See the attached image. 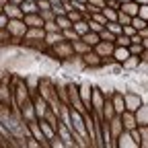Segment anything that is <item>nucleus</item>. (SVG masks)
Returning <instances> with one entry per match:
<instances>
[{"mask_svg":"<svg viewBox=\"0 0 148 148\" xmlns=\"http://www.w3.org/2000/svg\"><path fill=\"white\" fill-rule=\"evenodd\" d=\"M51 49V53L56 56V60L58 62H66V60H70L72 56H76L74 53V45H72V41H60V43H56L53 47H49Z\"/></svg>","mask_w":148,"mask_h":148,"instance_id":"1","label":"nucleus"},{"mask_svg":"<svg viewBox=\"0 0 148 148\" xmlns=\"http://www.w3.org/2000/svg\"><path fill=\"white\" fill-rule=\"evenodd\" d=\"M31 99H33V107H35L37 119H43V117H45V113H47V109H49V101L41 95V92H33Z\"/></svg>","mask_w":148,"mask_h":148,"instance_id":"2","label":"nucleus"},{"mask_svg":"<svg viewBox=\"0 0 148 148\" xmlns=\"http://www.w3.org/2000/svg\"><path fill=\"white\" fill-rule=\"evenodd\" d=\"M27 125H29L31 136H33L35 140H39V144H41L43 148H49V140H47L45 134H43V130H41V125H39V119H31V121H27Z\"/></svg>","mask_w":148,"mask_h":148,"instance_id":"3","label":"nucleus"},{"mask_svg":"<svg viewBox=\"0 0 148 148\" xmlns=\"http://www.w3.org/2000/svg\"><path fill=\"white\" fill-rule=\"evenodd\" d=\"M6 29L10 31L12 37H25V33H27L29 27H27V23L23 21V18H8Z\"/></svg>","mask_w":148,"mask_h":148,"instance_id":"4","label":"nucleus"},{"mask_svg":"<svg viewBox=\"0 0 148 148\" xmlns=\"http://www.w3.org/2000/svg\"><path fill=\"white\" fill-rule=\"evenodd\" d=\"M80 60H82L84 68H101V66H103V58H101L95 49H88L86 53H82Z\"/></svg>","mask_w":148,"mask_h":148,"instance_id":"5","label":"nucleus"},{"mask_svg":"<svg viewBox=\"0 0 148 148\" xmlns=\"http://www.w3.org/2000/svg\"><path fill=\"white\" fill-rule=\"evenodd\" d=\"M123 97H125V109H130V111H138V107L144 103L140 92H136V90H123Z\"/></svg>","mask_w":148,"mask_h":148,"instance_id":"6","label":"nucleus"},{"mask_svg":"<svg viewBox=\"0 0 148 148\" xmlns=\"http://www.w3.org/2000/svg\"><path fill=\"white\" fill-rule=\"evenodd\" d=\"M115 146L117 148H140V144L134 140L132 132H127V130H123V132L119 134V138L115 140Z\"/></svg>","mask_w":148,"mask_h":148,"instance_id":"7","label":"nucleus"},{"mask_svg":"<svg viewBox=\"0 0 148 148\" xmlns=\"http://www.w3.org/2000/svg\"><path fill=\"white\" fill-rule=\"evenodd\" d=\"M0 103L2 105H12L14 103V90H10L6 78L0 80Z\"/></svg>","mask_w":148,"mask_h":148,"instance_id":"8","label":"nucleus"},{"mask_svg":"<svg viewBox=\"0 0 148 148\" xmlns=\"http://www.w3.org/2000/svg\"><path fill=\"white\" fill-rule=\"evenodd\" d=\"M92 49H95L99 56H101V58H113V49H115V43L113 41H99L95 47H92Z\"/></svg>","mask_w":148,"mask_h":148,"instance_id":"9","label":"nucleus"},{"mask_svg":"<svg viewBox=\"0 0 148 148\" xmlns=\"http://www.w3.org/2000/svg\"><path fill=\"white\" fill-rule=\"evenodd\" d=\"M121 121H123V130H127V132H132L134 127H138L136 113H134V111H130V109H125L121 113Z\"/></svg>","mask_w":148,"mask_h":148,"instance_id":"10","label":"nucleus"},{"mask_svg":"<svg viewBox=\"0 0 148 148\" xmlns=\"http://www.w3.org/2000/svg\"><path fill=\"white\" fill-rule=\"evenodd\" d=\"M111 101H113V107H115V113L121 115L125 111V97H123V90H115L113 97H111Z\"/></svg>","mask_w":148,"mask_h":148,"instance_id":"11","label":"nucleus"},{"mask_svg":"<svg viewBox=\"0 0 148 148\" xmlns=\"http://www.w3.org/2000/svg\"><path fill=\"white\" fill-rule=\"evenodd\" d=\"M2 10L8 14V18H23L25 16L23 10H21V4H14V2H6Z\"/></svg>","mask_w":148,"mask_h":148,"instance_id":"12","label":"nucleus"},{"mask_svg":"<svg viewBox=\"0 0 148 148\" xmlns=\"http://www.w3.org/2000/svg\"><path fill=\"white\" fill-rule=\"evenodd\" d=\"M23 21L27 23V27H43V16L41 12H31V14H25L23 16Z\"/></svg>","mask_w":148,"mask_h":148,"instance_id":"13","label":"nucleus"},{"mask_svg":"<svg viewBox=\"0 0 148 148\" xmlns=\"http://www.w3.org/2000/svg\"><path fill=\"white\" fill-rule=\"evenodd\" d=\"M109 127H111V134H113V140L119 138V134L123 132V121H121V115H115L113 119H109Z\"/></svg>","mask_w":148,"mask_h":148,"instance_id":"14","label":"nucleus"},{"mask_svg":"<svg viewBox=\"0 0 148 148\" xmlns=\"http://www.w3.org/2000/svg\"><path fill=\"white\" fill-rule=\"evenodd\" d=\"M78 92H80L82 103H84L86 109H88V107H90V97H92V86L86 84V82H82V84H78Z\"/></svg>","mask_w":148,"mask_h":148,"instance_id":"15","label":"nucleus"},{"mask_svg":"<svg viewBox=\"0 0 148 148\" xmlns=\"http://www.w3.org/2000/svg\"><path fill=\"white\" fill-rule=\"evenodd\" d=\"M130 56H132V53H130V47H125V45H115V49H113V60H115V62L123 64Z\"/></svg>","mask_w":148,"mask_h":148,"instance_id":"16","label":"nucleus"},{"mask_svg":"<svg viewBox=\"0 0 148 148\" xmlns=\"http://www.w3.org/2000/svg\"><path fill=\"white\" fill-rule=\"evenodd\" d=\"M45 45L47 47H53L56 43H60V41H64V33L62 31H53V33H45Z\"/></svg>","mask_w":148,"mask_h":148,"instance_id":"17","label":"nucleus"},{"mask_svg":"<svg viewBox=\"0 0 148 148\" xmlns=\"http://www.w3.org/2000/svg\"><path fill=\"white\" fill-rule=\"evenodd\" d=\"M117 113H115V107H113V101H111V99H105V105H103V113H101V117L103 119H113Z\"/></svg>","mask_w":148,"mask_h":148,"instance_id":"18","label":"nucleus"},{"mask_svg":"<svg viewBox=\"0 0 148 148\" xmlns=\"http://www.w3.org/2000/svg\"><path fill=\"white\" fill-rule=\"evenodd\" d=\"M80 39H82V41H86V43H88L90 47H95V45H97V43L101 41V35H99L97 31H90V29H88V31H86L84 35H80Z\"/></svg>","mask_w":148,"mask_h":148,"instance_id":"19","label":"nucleus"},{"mask_svg":"<svg viewBox=\"0 0 148 148\" xmlns=\"http://www.w3.org/2000/svg\"><path fill=\"white\" fill-rule=\"evenodd\" d=\"M119 10H123V12H127L130 16H136V14L140 12V2H136V0H130V2H123Z\"/></svg>","mask_w":148,"mask_h":148,"instance_id":"20","label":"nucleus"},{"mask_svg":"<svg viewBox=\"0 0 148 148\" xmlns=\"http://www.w3.org/2000/svg\"><path fill=\"white\" fill-rule=\"evenodd\" d=\"M134 113H136L138 125H146V123H148V105H146V103H142V105L138 107V111H134Z\"/></svg>","mask_w":148,"mask_h":148,"instance_id":"21","label":"nucleus"},{"mask_svg":"<svg viewBox=\"0 0 148 148\" xmlns=\"http://www.w3.org/2000/svg\"><path fill=\"white\" fill-rule=\"evenodd\" d=\"M21 10H23V14L39 12V6H37V0H23V2H21Z\"/></svg>","mask_w":148,"mask_h":148,"instance_id":"22","label":"nucleus"},{"mask_svg":"<svg viewBox=\"0 0 148 148\" xmlns=\"http://www.w3.org/2000/svg\"><path fill=\"white\" fill-rule=\"evenodd\" d=\"M72 45H74V53L76 56H82V53H86L88 49H92L86 41H82V39H76V41H72Z\"/></svg>","mask_w":148,"mask_h":148,"instance_id":"23","label":"nucleus"},{"mask_svg":"<svg viewBox=\"0 0 148 148\" xmlns=\"http://www.w3.org/2000/svg\"><path fill=\"white\" fill-rule=\"evenodd\" d=\"M140 56H130V58L121 64L123 66V70H136V68H140Z\"/></svg>","mask_w":148,"mask_h":148,"instance_id":"24","label":"nucleus"},{"mask_svg":"<svg viewBox=\"0 0 148 148\" xmlns=\"http://www.w3.org/2000/svg\"><path fill=\"white\" fill-rule=\"evenodd\" d=\"M56 23H58V27H60L62 31L72 27V21H70V16H68V14H58V16H56Z\"/></svg>","mask_w":148,"mask_h":148,"instance_id":"25","label":"nucleus"},{"mask_svg":"<svg viewBox=\"0 0 148 148\" xmlns=\"http://www.w3.org/2000/svg\"><path fill=\"white\" fill-rule=\"evenodd\" d=\"M138 130H140V148H148V123L138 125Z\"/></svg>","mask_w":148,"mask_h":148,"instance_id":"26","label":"nucleus"},{"mask_svg":"<svg viewBox=\"0 0 148 148\" xmlns=\"http://www.w3.org/2000/svg\"><path fill=\"white\" fill-rule=\"evenodd\" d=\"M72 27L76 29V33H78V35H84V33H86V31L90 29V27H88V21H86V18H80V21H76V23H74Z\"/></svg>","mask_w":148,"mask_h":148,"instance_id":"27","label":"nucleus"},{"mask_svg":"<svg viewBox=\"0 0 148 148\" xmlns=\"http://www.w3.org/2000/svg\"><path fill=\"white\" fill-rule=\"evenodd\" d=\"M105 27H107L111 33H115V35L123 33V25H121L119 21H107V23H105Z\"/></svg>","mask_w":148,"mask_h":148,"instance_id":"28","label":"nucleus"},{"mask_svg":"<svg viewBox=\"0 0 148 148\" xmlns=\"http://www.w3.org/2000/svg\"><path fill=\"white\" fill-rule=\"evenodd\" d=\"M62 33H64V39H66V41H76V39H80V35L76 33V29H74V27L64 29Z\"/></svg>","mask_w":148,"mask_h":148,"instance_id":"29","label":"nucleus"},{"mask_svg":"<svg viewBox=\"0 0 148 148\" xmlns=\"http://www.w3.org/2000/svg\"><path fill=\"white\" fill-rule=\"evenodd\" d=\"M10 41H12L10 31H8V29H0V47H2V45H8Z\"/></svg>","mask_w":148,"mask_h":148,"instance_id":"30","label":"nucleus"},{"mask_svg":"<svg viewBox=\"0 0 148 148\" xmlns=\"http://www.w3.org/2000/svg\"><path fill=\"white\" fill-rule=\"evenodd\" d=\"M103 14L107 16V21H117L119 10H117V8H111V6H105V8H103Z\"/></svg>","mask_w":148,"mask_h":148,"instance_id":"31","label":"nucleus"},{"mask_svg":"<svg viewBox=\"0 0 148 148\" xmlns=\"http://www.w3.org/2000/svg\"><path fill=\"white\" fill-rule=\"evenodd\" d=\"M130 43H132V37L125 35V33H119V35L115 37V45H125V47H130Z\"/></svg>","mask_w":148,"mask_h":148,"instance_id":"32","label":"nucleus"},{"mask_svg":"<svg viewBox=\"0 0 148 148\" xmlns=\"http://www.w3.org/2000/svg\"><path fill=\"white\" fill-rule=\"evenodd\" d=\"M99 35H101V39H103V41H113V43H115V37H117L115 33H111L107 27H103V31H101Z\"/></svg>","mask_w":148,"mask_h":148,"instance_id":"33","label":"nucleus"},{"mask_svg":"<svg viewBox=\"0 0 148 148\" xmlns=\"http://www.w3.org/2000/svg\"><path fill=\"white\" fill-rule=\"evenodd\" d=\"M132 25H134V27L140 31L142 27H146V25H148V21H146V18H142L140 14H136V16H132Z\"/></svg>","mask_w":148,"mask_h":148,"instance_id":"34","label":"nucleus"},{"mask_svg":"<svg viewBox=\"0 0 148 148\" xmlns=\"http://www.w3.org/2000/svg\"><path fill=\"white\" fill-rule=\"evenodd\" d=\"M68 16H70V21H72V25L76 23V21H80V18H84V16H82V12H80L78 8H72V10H68Z\"/></svg>","mask_w":148,"mask_h":148,"instance_id":"35","label":"nucleus"},{"mask_svg":"<svg viewBox=\"0 0 148 148\" xmlns=\"http://www.w3.org/2000/svg\"><path fill=\"white\" fill-rule=\"evenodd\" d=\"M43 29H45V33H53V31H62V29L58 27V23H56V21H45V23H43Z\"/></svg>","mask_w":148,"mask_h":148,"instance_id":"36","label":"nucleus"},{"mask_svg":"<svg viewBox=\"0 0 148 148\" xmlns=\"http://www.w3.org/2000/svg\"><path fill=\"white\" fill-rule=\"evenodd\" d=\"M64 146H66V144H64V140H62L58 134H56V136L49 140V148H64Z\"/></svg>","mask_w":148,"mask_h":148,"instance_id":"37","label":"nucleus"},{"mask_svg":"<svg viewBox=\"0 0 148 148\" xmlns=\"http://www.w3.org/2000/svg\"><path fill=\"white\" fill-rule=\"evenodd\" d=\"M142 51H144L142 43H130V53L132 56H142Z\"/></svg>","mask_w":148,"mask_h":148,"instance_id":"38","label":"nucleus"},{"mask_svg":"<svg viewBox=\"0 0 148 148\" xmlns=\"http://www.w3.org/2000/svg\"><path fill=\"white\" fill-rule=\"evenodd\" d=\"M117 21H119L121 25H130V23H132V16H130L127 12H123V10H119V14H117Z\"/></svg>","mask_w":148,"mask_h":148,"instance_id":"39","label":"nucleus"},{"mask_svg":"<svg viewBox=\"0 0 148 148\" xmlns=\"http://www.w3.org/2000/svg\"><path fill=\"white\" fill-rule=\"evenodd\" d=\"M41 16H43V21H56V12H53V8L41 10Z\"/></svg>","mask_w":148,"mask_h":148,"instance_id":"40","label":"nucleus"},{"mask_svg":"<svg viewBox=\"0 0 148 148\" xmlns=\"http://www.w3.org/2000/svg\"><path fill=\"white\" fill-rule=\"evenodd\" d=\"M88 27H90V31H97V33H101L105 25H101V23H97V21H92V18H90V21H88Z\"/></svg>","mask_w":148,"mask_h":148,"instance_id":"41","label":"nucleus"},{"mask_svg":"<svg viewBox=\"0 0 148 148\" xmlns=\"http://www.w3.org/2000/svg\"><path fill=\"white\" fill-rule=\"evenodd\" d=\"M37 6H39V12L41 10H49L51 8V2H49V0H37Z\"/></svg>","mask_w":148,"mask_h":148,"instance_id":"42","label":"nucleus"},{"mask_svg":"<svg viewBox=\"0 0 148 148\" xmlns=\"http://www.w3.org/2000/svg\"><path fill=\"white\" fill-rule=\"evenodd\" d=\"M123 33L132 37V35H136V33H138V29H136V27H134L132 23H130V25H123Z\"/></svg>","mask_w":148,"mask_h":148,"instance_id":"43","label":"nucleus"},{"mask_svg":"<svg viewBox=\"0 0 148 148\" xmlns=\"http://www.w3.org/2000/svg\"><path fill=\"white\" fill-rule=\"evenodd\" d=\"M6 25H8V14L2 10L0 12V29H6Z\"/></svg>","mask_w":148,"mask_h":148,"instance_id":"44","label":"nucleus"},{"mask_svg":"<svg viewBox=\"0 0 148 148\" xmlns=\"http://www.w3.org/2000/svg\"><path fill=\"white\" fill-rule=\"evenodd\" d=\"M142 18H146L148 21V2H144V4H140V12H138Z\"/></svg>","mask_w":148,"mask_h":148,"instance_id":"45","label":"nucleus"},{"mask_svg":"<svg viewBox=\"0 0 148 148\" xmlns=\"http://www.w3.org/2000/svg\"><path fill=\"white\" fill-rule=\"evenodd\" d=\"M107 6H111V8H121V2H119V0H107Z\"/></svg>","mask_w":148,"mask_h":148,"instance_id":"46","label":"nucleus"},{"mask_svg":"<svg viewBox=\"0 0 148 148\" xmlns=\"http://www.w3.org/2000/svg\"><path fill=\"white\" fill-rule=\"evenodd\" d=\"M140 60L148 64V49H144V51H142V56H140Z\"/></svg>","mask_w":148,"mask_h":148,"instance_id":"47","label":"nucleus"},{"mask_svg":"<svg viewBox=\"0 0 148 148\" xmlns=\"http://www.w3.org/2000/svg\"><path fill=\"white\" fill-rule=\"evenodd\" d=\"M142 45H144V49H148V37H144V39H142Z\"/></svg>","mask_w":148,"mask_h":148,"instance_id":"48","label":"nucleus"},{"mask_svg":"<svg viewBox=\"0 0 148 148\" xmlns=\"http://www.w3.org/2000/svg\"><path fill=\"white\" fill-rule=\"evenodd\" d=\"M6 2H8V0H0V6H2V8H4V4H6Z\"/></svg>","mask_w":148,"mask_h":148,"instance_id":"49","label":"nucleus"},{"mask_svg":"<svg viewBox=\"0 0 148 148\" xmlns=\"http://www.w3.org/2000/svg\"><path fill=\"white\" fill-rule=\"evenodd\" d=\"M136 2H140V4H144V2H148V0H136Z\"/></svg>","mask_w":148,"mask_h":148,"instance_id":"50","label":"nucleus"},{"mask_svg":"<svg viewBox=\"0 0 148 148\" xmlns=\"http://www.w3.org/2000/svg\"><path fill=\"white\" fill-rule=\"evenodd\" d=\"M119 2H121V4H123V2H130V0H119Z\"/></svg>","mask_w":148,"mask_h":148,"instance_id":"51","label":"nucleus"},{"mask_svg":"<svg viewBox=\"0 0 148 148\" xmlns=\"http://www.w3.org/2000/svg\"><path fill=\"white\" fill-rule=\"evenodd\" d=\"M0 12H2V6H0Z\"/></svg>","mask_w":148,"mask_h":148,"instance_id":"52","label":"nucleus"}]
</instances>
